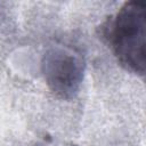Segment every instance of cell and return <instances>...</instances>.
I'll return each instance as SVG.
<instances>
[{
	"mask_svg": "<svg viewBox=\"0 0 146 146\" xmlns=\"http://www.w3.org/2000/svg\"><path fill=\"white\" fill-rule=\"evenodd\" d=\"M114 57L127 71L144 75L146 64V3L124 2L103 26Z\"/></svg>",
	"mask_w": 146,
	"mask_h": 146,
	"instance_id": "cell-1",
	"label": "cell"
},
{
	"mask_svg": "<svg viewBox=\"0 0 146 146\" xmlns=\"http://www.w3.org/2000/svg\"><path fill=\"white\" fill-rule=\"evenodd\" d=\"M86 62L71 46H50L41 59V72L48 88L62 99H72L83 81Z\"/></svg>",
	"mask_w": 146,
	"mask_h": 146,
	"instance_id": "cell-2",
	"label": "cell"
}]
</instances>
